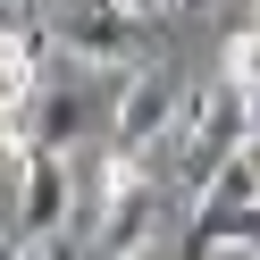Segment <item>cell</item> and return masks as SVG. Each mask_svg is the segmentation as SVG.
Segmentation results:
<instances>
[{"label":"cell","instance_id":"cell-1","mask_svg":"<svg viewBox=\"0 0 260 260\" xmlns=\"http://www.w3.org/2000/svg\"><path fill=\"white\" fill-rule=\"evenodd\" d=\"M168 126H185V84L159 68H143L135 84H126L118 118H109V159H126V168H143V159L168 143Z\"/></svg>","mask_w":260,"mask_h":260},{"label":"cell","instance_id":"cell-2","mask_svg":"<svg viewBox=\"0 0 260 260\" xmlns=\"http://www.w3.org/2000/svg\"><path fill=\"white\" fill-rule=\"evenodd\" d=\"M17 218H25L34 243H51L59 226L76 218V168H68V151H25L17 159Z\"/></svg>","mask_w":260,"mask_h":260},{"label":"cell","instance_id":"cell-3","mask_svg":"<svg viewBox=\"0 0 260 260\" xmlns=\"http://www.w3.org/2000/svg\"><path fill=\"white\" fill-rule=\"evenodd\" d=\"M59 42H68L76 59H135L143 17L126 9V0H76L68 17H59Z\"/></svg>","mask_w":260,"mask_h":260},{"label":"cell","instance_id":"cell-4","mask_svg":"<svg viewBox=\"0 0 260 260\" xmlns=\"http://www.w3.org/2000/svg\"><path fill=\"white\" fill-rule=\"evenodd\" d=\"M218 84H235L243 101H260V34L243 25V34H226V51H218Z\"/></svg>","mask_w":260,"mask_h":260},{"label":"cell","instance_id":"cell-5","mask_svg":"<svg viewBox=\"0 0 260 260\" xmlns=\"http://www.w3.org/2000/svg\"><path fill=\"white\" fill-rule=\"evenodd\" d=\"M0 260H51V252H42V243H9Z\"/></svg>","mask_w":260,"mask_h":260}]
</instances>
